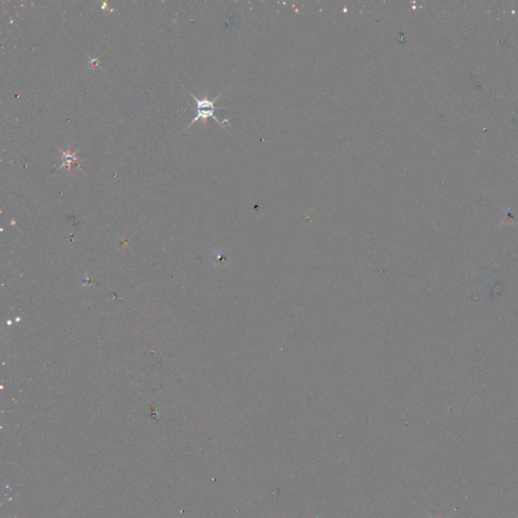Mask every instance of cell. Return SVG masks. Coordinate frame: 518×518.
I'll list each match as a JSON object with an SVG mask.
<instances>
[{
	"mask_svg": "<svg viewBox=\"0 0 518 518\" xmlns=\"http://www.w3.org/2000/svg\"><path fill=\"white\" fill-rule=\"evenodd\" d=\"M190 95L192 96L193 100L196 102V110H197V115L193 118V120L191 121V124L186 128V130L190 129L196 121H198L199 119H203L204 120V125L207 126V119L209 117L214 118L216 120V123H218L220 126H228L229 125V120L228 119H224V120H221L220 118H218L216 116V110L218 109L216 107V102L220 99V97L222 96V94H220L219 96H217L215 99H209L207 97V95H206L204 98L202 99H198L196 96H194L193 94L190 93ZM185 130V131H186Z\"/></svg>",
	"mask_w": 518,
	"mask_h": 518,
	"instance_id": "6da1fadb",
	"label": "cell"
},
{
	"mask_svg": "<svg viewBox=\"0 0 518 518\" xmlns=\"http://www.w3.org/2000/svg\"><path fill=\"white\" fill-rule=\"evenodd\" d=\"M61 152H62V164L58 168V170L66 169V171L68 173H71V167H72L73 164H77L78 166H80L79 159H78V156H77L78 150L73 152L71 147L69 146L66 151H62L61 150Z\"/></svg>",
	"mask_w": 518,
	"mask_h": 518,
	"instance_id": "7a4b0ae2",
	"label": "cell"
}]
</instances>
